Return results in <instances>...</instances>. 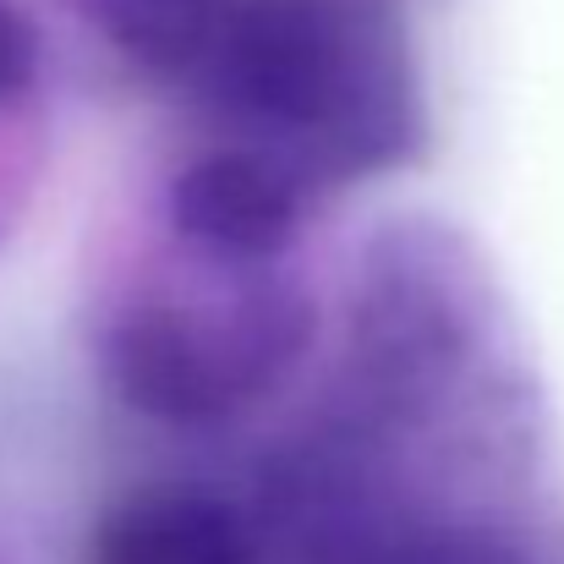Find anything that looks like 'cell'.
Listing matches in <instances>:
<instances>
[{
    "label": "cell",
    "instance_id": "3957f363",
    "mask_svg": "<svg viewBox=\"0 0 564 564\" xmlns=\"http://www.w3.org/2000/svg\"><path fill=\"white\" fill-rule=\"evenodd\" d=\"M307 187L258 149H214L165 192V219L197 258L280 263L302 230Z\"/></svg>",
    "mask_w": 564,
    "mask_h": 564
},
{
    "label": "cell",
    "instance_id": "5b68a950",
    "mask_svg": "<svg viewBox=\"0 0 564 564\" xmlns=\"http://www.w3.org/2000/svg\"><path fill=\"white\" fill-rule=\"evenodd\" d=\"M77 6L121 55L154 72H176L208 55L230 11V0H77Z\"/></svg>",
    "mask_w": 564,
    "mask_h": 564
},
{
    "label": "cell",
    "instance_id": "277c9868",
    "mask_svg": "<svg viewBox=\"0 0 564 564\" xmlns=\"http://www.w3.org/2000/svg\"><path fill=\"white\" fill-rule=\"evenodd\" d=\"M83 564H274V543L236 499L192 482H160L116 499L94 521Z\"/></svg>",
    "mask_w": 564,
    "mask_h": 564
},
{
    "label": "cell",
    "instance_id": "7a4b0ae2",
    "mask_svg": "<svg viewBox=\"0 0 564 564\" xmlns=\"http://www.w3.org/2000/svg\"><path fill=\"white\" fill-rule=\"evenodd\" d=\"M208 263V280L132 296L105 324L110 389L171 427H214L269 400L313 346V296L274 263Z\"/></svg>",
    "mask_w": 564,
    "mask_h": 564
},
{
    "label": "cell",
    "instance_id": "6da1fadb",
    "mask_svg": "<svg viewBox=\"0 0 564 564\" xmlns=\"http://www.w3.org/2000/svg\"><path fill=\"white\" fill-rule=\"evenodd\" d=\"M208 77L247 149L302 187L405 165L427 138L422 77L394 0H230Z\"/></svg>",
    "mask_w": 564,
    "mask_h": 564
},
{
    "label": "cell",
    "instance_id": "8992f818",
    "mask_svg": "<svg viewBox=\"0 0 564 564\" xmlns=\"http://www.w3.org/2000/svg\"><path fill=\"white\" fill-rule=\"evenodd\" d=\"M33 77H39V33L11 0H0V105L22 99Z\"/></svg>",
    "mask_w": 564,
    "mask_h": 564
}]
</instances>
